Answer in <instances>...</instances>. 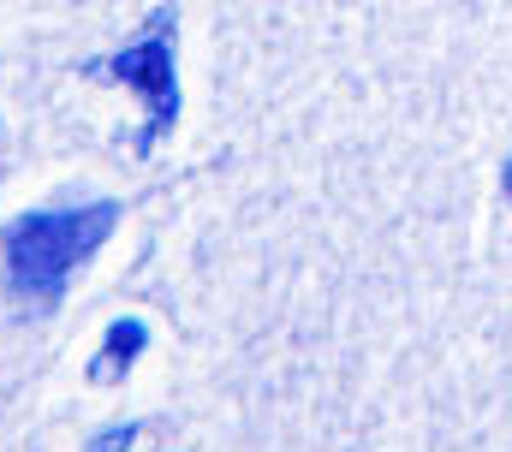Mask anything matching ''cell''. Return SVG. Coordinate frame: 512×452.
Returning <instances> with one entry per match:
<instances>
[{"label":"cell","instance_id":"cell-1","mask_svg":"<svg viewBox=\"0 0 512 452\" xmlns=\"http://www.w3.org/2000/svg\"><path fill=\"white\" fill-rule=\"evenodd\" d=\"M507 203H512V161H507Z\"/></svg>","mask_w":512,"mask_h":452}]
</instances>
